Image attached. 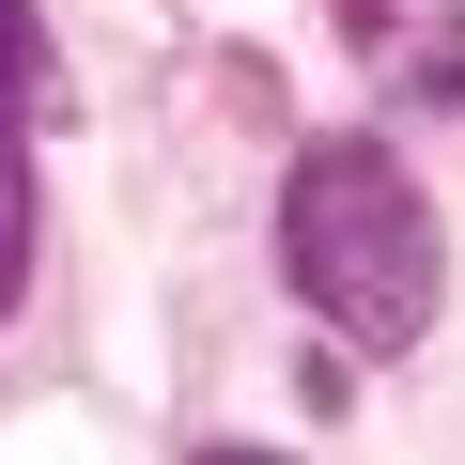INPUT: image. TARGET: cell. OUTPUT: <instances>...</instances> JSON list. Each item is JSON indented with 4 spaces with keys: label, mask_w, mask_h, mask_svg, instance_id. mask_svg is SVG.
Returning a JSON list of instances; mask_svg holds the SVG:
<instances>
[{
    "label": "cell",
    "mask_w": 465,
    "mask_h": 465,
    "mask_svg": "<svg viewBox=\"0 0 465 465\" xmlns=\"http://www.w3.org/2000/svg\"><path fill=\"white\" fill-rule=\"evenodd\" d=\"M47 78V16H32V0H0V94H32Z\"/></svg>",
    "instance_id": "obj_4"
},
{
    "label": "cell",
    "mask_w": 465,
    "mask_h": 465,
    "mask_svg": "<svg viewBox=\"0 0 465 465\" xmlns=\"http://www.w3.org/2000/svg\"><path fill=\"white\" fill-rule=\"evenodd\" d=\"M32 295V140L0 124V311Z\"/></svg>",
    "instance_id": "obj_3"
},
{
    "label": "cell",
    "mask_w": 465,
    "mask_h": 465,
    "mask_svg": "<svg viewBox=\"0 0 465 465\" xmlns=\"http://www.w3.org/2000/svg\"><path fill=\"white\" fill-rule=\"evenodd\" d=\"M280 280H295V311L311 326H341L357 357H403L419 326H434V202L403 186V155L388 140H311L295 171H280Z\"/></svg>",
    "instance_id": "obj_1"
},
{
    "label": "cell",
    "mask_w": 465,
    "mask_h": 465,
    "mask_svg": "<svg viewBox=\"0 0 465 465\" xmlns=\"http://www.w3.org/2000/svg\"><path fill=\"white\" fill-rule=\"evenodd\" d=\"M341 47L372 63V94L465 109V0H341Z\"/></svg>",
    "instance_id": "obj_2"
}]
</instances>
